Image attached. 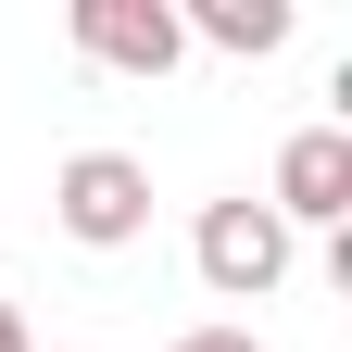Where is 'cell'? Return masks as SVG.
Here are the masks:
<instances>
[{"mask_svg": "<svg viewBox=\"0 0 352 352\" xmlns=\"http://www.w3.org/2000/svg\"><path fill=\"white\" fill-rule=\"evenodd\" d=\"M0 352H25V302L13 289H0Z\"/></svg>", "mask_w": 352, "mask_h": 352, "instance_id": "52a82bcc", "label": "cell"}, {"mask_svg": "<svg viewBox=\"0 0 352 352\" xmlns=\"http://www.w3.org/2000/svg\"><path fill=\"white\" fill-rule=\"evenodd\" d=\"M76 51L113 63V76H176L189 63V25H176V0H76Z\"/></svg>", "mask_w": 352, "mask_h": 352, "instance_id": "277c9868", "label": "cell"}, {"mask_svg": "<svg viewBox=\"0 0 352 352\" xmlns=\"http://www.w3.org/2000/svg\"><path fill=\"white\" fill-rule=\"evenodd\" d=\"M189 264H201V289H214V302H264V289L289 277V227H277L252 189H239V201H201Z\"/></svg>", "mask_w": 352, "mask_h": 352, "instance_id": "7a4b0ae2", "label": "cell"}, {"mask_svg": "<svg viewBox=\"0 0 352 352\" xmlns=\"http://www.w3.org/2000/svg\"><path fill=\"white\" fill-rule=\"evenodd\" d=\"M264 214L302 239V227H352V126H302L264 176Z\"/></svg>", "mask_w": 352, "mask_h": 352, "instance_id": "3957f363", "label": "cell"}, {"mask_svg": "<svg viewBox=\"0 0 352 352\" xmlns=\"http://www.w3.org/2000/svg\"><path fill=\"white\" fill-rule=\"evenodd\" d=\"M51 227L76 252H126V239H151V164L139 151H76L51 176Z\"/></svg>", "mask_w": 352, "mask_h": 352, "instance_id": "6da1fadb", "label": "cell"}, {"mask_svg": "<svg viewBox=\"0 0 352 352\" xmlns=\"http://www.w3.org/2000/svg\"><path fill=\"white\" fill-rule=\"evenodd\" d=\"M164 352H264L252 327H189V340H164Z\"/></svg>", "mask_w": 352, "mask_h": 352, "instance_id": "8992f818", "label": "cell"}, {"mask_svg": "<svg viewBox=\"0 0 352 352\" xmlns=\"http://www.w3.org/2000/svg\"><path fill=\"white\" fill-rule=\"evenodd\" d=\"M189 38H214V51H239V63H264V51H289V0H189V13H176Z\"/></svg>", "mask_w": 352, "mask_h": 352, "instance_id": "5b68a950", "label": "cell"}]
</instances>
